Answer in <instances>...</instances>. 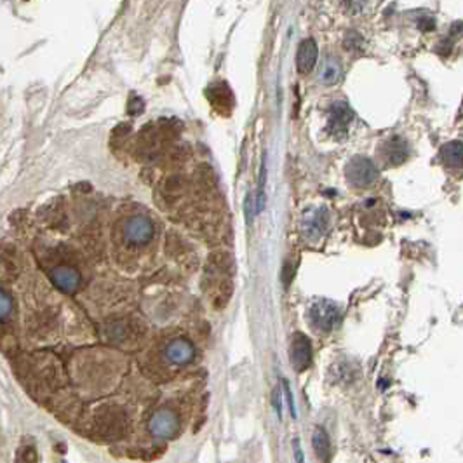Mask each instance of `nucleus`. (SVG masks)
Instances as JSON below:
<instances>
[{
	"label": "nucleus",
	"mask_w": 463,
	"mask_h": 463,
	"mask_svg": "<svg viewBox=\"0 0 463 463\" xmlns=\"http://www.w3.org/2000/svg\"><path fill=\"white\" fill-rule=\"evenodd\" d=\"M150 432L155 438H171L176 434L178 420L176 415L169 409H161L150 418Z\"/></svg>",
	"instance_id": "obj_7"
},
{
	"label": "nucleus",
	"mask_w": 463,
	"mask_h": 463,
	"mask_svg": "<svg viewBox=\"0 0 463 463\" xmlns=\"http://www.w3.org/2000/svg\"><path fill=\"white\" fill-rule=\"evenodd\" d=\"M382 152H383V158H385V162L389 165L402 164V162H404L409 155L408 145H406L401 138H397V136H393L392 140L387 141V143L383 145Z\"/></svg>",
	"instance_id": "obj_10"
},
{
	"label": "nucleus",
	"mask_w": 463,
	"mask_h": 463,
	"mask_svg": "<svg viewBox=\"0 0 463 463\" xmlns=\"http://www.w3.org/2000/svg\"><path fill=\"white\" fill-rule=\"evenodd\" d=\"M420 28H425V30H432V28H434V19H432V18H426L425 19V21H423V19H422V21H420Z\"/></svg>",
	"instance_id": "obj_22"
},
{
	"label": "nucleus",
	"mask_w": 463,
	"mask_h": 463,
	"mask_svg": "<svg viewBox=\"0 0 463 463\" xmlns=\"http://www.w3.org/2000/svg\"><path fill=\"white\" fill-rule=\"evenodd\" d=\"M291 364L294 366L296 371H305L312 364V343L302 333H296L293 336V342L289 347Z\"/></svg>",
	"instance_id": "obj_5"
},
{
	"label": "nucleus",
	"mask_w": 463,
	"mask_h": 463,
	"mask_svg": "<svg viewBox=\"0 0 463 463\" xmlns=\"http://www.w3.org/2000/svg\"><path fill=\"white\" fill-rule=\"evenodd\" d=\"M11 310H12L11 296H9L6 291L0 289V320L6 319V317H9Z\"/></svg>",
	"instance_id": "obj_16"
},
{
	"label": "nucleus",
	"mask_w": 463,
	"mask_h": 463,
	"mask_svg": "<svg viewBox=\"0 0 463 463\" xmlns=\"http://www.w3.org/2000/svg\"><path fill=\"white\" fill-rule=\"evenodd\" d=\"M347 178L356 187H369L378 178V167L371 158L353 157L347 165Z\"/></svg>",
	"instance_id": "obj_2"
},
{
	"label": "nucleus",
	"mask_w": 463,
	"mask_h": 463,
	"mask_svg": "<svg viewBox=\"0 0 463 463\" xmlns=\"http://www.w3.org/2000/svg\"><path fill=\"white\" fill-rule=\"evenodd\" d=\"M342 2L350 14H359L366 8V4H368V0H342Z\"/></svg>",
	"instance_id": "obj_19"
},
{
	"label": "nucleus",
	"mask_w": 463,
	"mask_h": 463,
	"mask_svg": "<svg viewBox=\"0 0 463 463\" xmlns=\"http://www.w3.org/2000/svg\"><path fill=\"white\" fill-rule=\"evenodd\" d=\"M327 228V211L324 209H313L309 211L303 218V230H305L307 237L316 239V237H322V234Z\"/></svg>",
	"instance_id": "obj_9"
},
{
	"label": "nucleus",
	"mask_w": 463,
	"mask_h": 463,
	"mask_svg": "<svg viewBox=\"0 0 463 463\" xmlns=\"http://www.w3.org/2000/svg\"><path fill=\"white\" fill-rule=\"evenodd\" d=\"M61 463H66V462H61Z\"/></svg>",
	"instance_id": "obj_23"
},
{
	"label": "nucleus",
	"mask_w": 463,
	"mask_h": 463,
	"mask_svg": "<svg viewBox=\"0 0 463 463\" xmlns=\"http://www.w3.org/2000/svg\"><path fill=\"white\" fill-rule=\"evenodd\" d=\"M309 319L313 327L320 331H331L342 320V310L331 300H319L309 310Z\"/></svg>",
	"instance_id": "obj_1"
},
{
	"label": "nucleus",
	"mask_w": 463,
	"mask_h": 463,
	"mask_svg": "<svg viewBox=\"0 0 463 463\" xmlns=\"http://www.w3.org/2000/svg\"><path fill=\"white\" fill-rule=\"evenodd\" d=\"M293 449H294V460H296V463H305V456H303V451H302V448H300L298 439H294L293 441Z\"/></svg>",
	"instance_id": "obj_21"
},
{
	"label": "nucleus",
	"mask_w": 463,
	"mask_h": 463,
	"mask_svg": "<svg viewBox=\"0 0 463 463\" xmlns=\"http://www.w3.org/2000/svg\"><path fill=\"white\" fill-rule=\"evenodd\" d=\"M317 44L313 39H305L300 44L296 54V66L300 74H309L317 63Z\"/></svg>",
	"instance_id": "obj_8"
},
{
	"label": "nucleus",
	"mask_w": 463,
	"mask_h": 463,
	"mask_svg": "<svg viewBox=\"0 0 463 463\" xmlns=\"http://www.w3.org/2000/svg\"><path fill=\"white\" fill-rule=\"evenodd\" d=\"M145 110V103H143V99L140 98V96H131V98H129V105H127V112L131 115H140L141 112Z\"/></svg>",
	"instance_id": "obj_17"
},
{
	"label": "nucleus",
	"mask_w": 463,
	"mask_h": 463,
	"mask_svg": "<svg viewBox=\"0 0 463 463\" xmlns=\"http://www.w3.org/2000/svg\"><path fill=\"white\" fill-rule=\"evenodd\" d=\"M194 347L187 340H174L165 349V357L174 364H187L194 359Z\"/></svg>",
	"instance_id": "obj_11"
},
{
	"label": "nucleus",
	"mask_w": 463,
	"mask_h": 463,
	"mask_svg": "<svg viewBox=\"0 0 463 463\" xmlns=\"http://www.w3.org/2000/svg\"><path fill=\"white\" fill-rule=\"evenodd\" d=\"M312 446L313 449H316V455L319 456L322 462H326L327 458H329V438H327V434L324 432L322 429H316V432H313L312 435Z\"/></svg>",
	"instance_id": "obj_14"
},
{
	"label": "nucleus",
	"mask_w": 463,
	"mask_h": 463,
	"mask_svg": "<svg viewBox=\"0 0 463 463\" xmlns=\"http://www.w3.org/2000/svg\"><path fill=\"white\" fill-rule=\"evenodd\" d=\"M342 77V65L335 58L324 59L319 68V81L326 85H333Z\"/></svg>",
	"instance_id": "obj_12"
},
{
	"label": "nucleus",
	"mask_w": 463,
	"mask_h": 463,
	"mask_svg": "<svg viewBox=\"0 0 463 463\" xmlns=\"http://www.w3.org/2000/svg\"><path fill=\"white\" fill-rule=\"evenodd\" d=\"M353 121V112L352 108L347 103H333L329 108V122H327V131L333 134L335 138H343L347 134V129H349L350 122Z\"/></svg>",
	"instance_id": "obj_4"
},
{
	"label": "nucleus",
	"mask_w": 463,
	"mask_h": 463,
	"mask_svg": "<svg viewBox=\"0 0 463 463\" xmlns=\"http://www.w3.org/2000/svg\"><path fill=\"white\" fill-rule=\"evenodd\" d=\"M362 45H364V39H362V35L357 32H349L345 35V39H343V48L350 52L362 51Z\"/></svg>",
	"instance_id": "obj_15"
},
{
	"label": "nucleus",
	"mask_w": 463,
	"mask_h": 463,
	"mask_svg": "<svg viewBox=\"0 0 463 463\" xmlns=\"http://www.w3.org/2000/svg\"><path fill=\"white\" fill-rule=\"evenodd\" d=\"M49 279L63 293H75L81 286V274L72 267H54L49 272Z\"/></svg>",
	"instance_id": "obj_6"
},
{
	"label": "nucleus",
	"mask_w": 463,
	"mask_h": 463,
	"mask_svg": "<svg viewBox=\"0 0 463 463\" xmlns=\"http://www.w3.org/2000/svg\"><path fill=\"white\" fill-rule=\"evenodd\" d=\"M272 406H274V409H276L277 416H279V420H280V416H282V401H280V390L279 389H274Z\"/></svg>",
	"instance_id": "obj_20"
},
{
	"label": "nucleus",
	"mask_w": 463,
	"mask_h": 463,
	"mask_svg": "<svg viewBox=\"0 0 463 463\" xmlns=\"http://www.w3.org/2000/svg\"><path fill=\"white\" fill-rule=\"evenodd\" d=\"M154 232V223L147 216L138 214V216H132L125 221L124 228H122V236L129 244L141 246V244H147L148 240H152Z\"/></svg>",
	"instance_id": "obj_3"
},
{
	"label": "nucleus",
	"mask_w": 463,
	"mask_h": 463,
	"mask_svg": "<svg viewBox=\"0 0 463 463\" xmlns=\"http://www.w3.org/2000/svg\"><path fill=\"white\" fill-rule=\"evenodd\" d=\"M282 389H284V395H286V401H287V409H289V415H291V418H293V420H296V408H294L293 392H291V387H289V382H287V380H284V382H282Z\"/></svg>",
	"instance_id": "obj_18"
},
{
	"label": "nucleus",
	"mask_w": 463,
	"mask_h": 463,
	"mask_svg": "<svg viewBox=\"0 0 463 463\" xmlns=\"http://www.w3.org/2000/svg\"><path fill=\"white\" fill-rule=\"evenodd\" d=\"M462 157H463L462 141H451V143L442 147V161H444L449 167H462Z\"/></svg>",
	"instance_id": "obj_13"
}]
</instances>
